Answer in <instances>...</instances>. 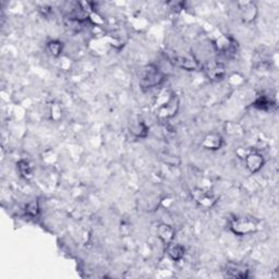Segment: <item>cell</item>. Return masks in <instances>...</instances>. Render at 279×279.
Segmentation results:
<instances>
[{
  "label": "cell",
  "mask_w": 279,
  "mask_h": 279,
  "mask_svg": "<svg viewBox=\"0 0 279 279\" xmlns=\"http://www.w3.org/2000/svg\"><path fill=\"white\" fill-rule=\"evenodd\" d=\"M180 100L172 91H161L154 104L155 114L159 119L167 120L175 117L179 110Z\"/></svg>",
  "instance_id": "1"
},
{
  "label": "cell",
  "mask_w": 279,
  "mask_h": 279,
  "mask_svg": "<svg viewBox=\"0 0 279 279\" xmlns=\"http://www.w3.org/2000/svg\"><path fill=\"white\" fill-rule=\"evenodd\" d=\"M166 81L165 73L157 66L153 64L142 68L139 73V84L142 90L147 91L151 88L160 86Z\"/></svg>",
  "instance_id": "2"
},
{
  "label": "cell",
  "mask_w": 279,
  "mask_h": 279,
  "mask_svg": "<svg viewBox=\"0 0 279 279\" xmlns=\"http://www.w3.org/2000/svg\"><path fill=\"white\" fill-rule=\"evenodd\" d=\"M258 222L252 217H237L230 224V230L237 236H247L257 230Z\"/></svg>",
  "instance_id": "3"
},
{
  "label": "cell",
  "mask_w": 279,
  "mask_h": 279,
  "mask_svg": "<svg viewBox=\"0 0 279 279\" xmlns=\"http://www.w3.org/2000/svg\"><path fill=\"white\" fill-rule=\"evenodd\" d=\"M214 46L220 55L228 58L235 57L237 55L238 49H239L238 42L230 35H221L218 38H216L214 40Z\"/></svg>",
  "instance_id": "4"
},
{
  "label": "cell",
  "mask_w": 279,
  "mask_h": 279,
  "mask_svg": "<svg viewBox=\"0 0 279 279\" xmlns=\"http://www.w3.org/2000/svg\"><path fill=\"white\" fill-rule=\"evenodd\" d=\"M204 72L206 77L213 81V82H218L221 81L226 76V67L219 61H209V63L204 67Z\"/></svg>",
  "instance_id": "5"
},
{
  "label": "cell",
  "mask_w": 279,
  "mask_h": 279,
  "mask_svg": "<svg viewBox=\"0 0 279 279\" xmlns=\"http://www.w3.org/2000/svg\"><path fill=\"white\" fill-rule=\"evenodd\" d=\"M173 64L186 71H199L202 69V66L193 55L177 56L173 59Z\"/></svg>",
  "instance_id": "6"
},
{
  "label": "cell",
  "mask_w": 279,
  "mask_h": 279,
  "mask_svg": "<svg viewBox=\"0 0 279 279\" xmlns=\"http://www.w3.org/2000/svg\"><path fill=\"white\" fill-rule=\"evenodd\" d=\"M193 200L204 208H210L215 205L217 197L208 191H204L202 189H194L191 192Z\"/></svg>",
  "instance_id": "7"
},
{
  "label": "cell",
  "mask_w": 279,
  "mask_h": 279,
  "mask_svg": "<svg viewBox=\"0 0 279 279\" xmlns=\"http://www.w3.org/2000/svg\"><path fill=\"white\" fill-rule=\"evenodd\" d=\"M244 158H246L247 168L252 174L260 172L265 164V159L263 157V155L257 152H250Z\"/></svg>",
  "instance_id": "8"
},
{
  "label": "cell",
  "mask_w": 279,
  "mask_h": 279,
  "mask_svg": "<svg viewBox=\"0 0 279 279\" xmlns=\"http://www.w3.org/2000/svg\"><path fill=\"white\" fill-rule=\"evenodd\" d=\"M225 276L229 278H239L244 279L249 277V269L240 264L228 263L225 267Z\"/></svg>",
  "instance_id": "9"
},
{
  "label": "cell",
  "mask_w": 279,
  "mask_h": 279,
  "mask_svg": "<svg viewBox=\"0 0 279 279\" xmlns=\"http://www.w3.org/2000/svg\"><path fill=\"white\" fill-rule=\"evenodd\" d=\"M241 13V18L244 22H252L254 21L257 16V7L252 2H242L238 4Z\"/></svg>",
  "instance_id": "10"
},
{
  "label": "cell",
  "mask_w": 279,
  "mask_h": 279,
  "mask_svg": "<svg viewBox=\"0 0 279 279\" xmlns=\"http://www.w3.org/2000/svg\"><path fill=\"white\" fill-rule=\"evenodd\" d=\"M222 145H224V139L218 133L207 134L202 142V147H204L205 149H209V151H217V149H220Z\"/></svg>",
  "instance_id": "11"
},
{
  "label": "cell",
  "mask_w": 279,
  "mask_h": 279,
  "mask_svg": "<svg viewBox=\"0 0 279 279\" xmlns=\"http://www.w3.org/2000/svg\"><path fill=\"white\" fill-rule=\"evenodd\" d=\"M176 231L175 229L167 224H160L157 227V236L161 240L162 243H165L166 246L169 243H172L175 239Z\"/></svg>",
  "instance_id": "12"
},
{
  "label": "cell",
  "mask_w": 279,
  "mask_h": 279,
  "mask_svg": "<svg viewBox=\"0 0 279 279\" xmlns=\"http://www.w3.org/2000/svg\"><path fill=\"white\" fill-rule=\"evenodd\" d=\"M166 251H167L168 256L172 258L173 261H176V262L182 260L183 256H185V254H186V249L183 248L181 244L175 243V242L167 244Z\"/></svg>",
  "instance_id": "13"
},
{
  "label": "cell",
  "mask_w": 279,
  "mask_h": 279,
  "mask_svg": "<svg viewBox=\"0 0 279 279\" xmlns=\"http://www.w3.org/2000/svg\"><path fill=\"white\" fill-rule=\"evenodd\" d=\"M129 132H130L135 138L144 139L148 134V127L143 121H137L135 124H132L130 128H129Z\"/></svg>",
  "instance_id": "14"
},
{
  "label": "cell",
  "mask_w": 279,
  "mask_h": 279,
  "mask_svg": "<svg viewBox=\"0 0 279 279\" xmlns=\"http://www.w3.org/2000/svg\"><path fill=\"white\" fill-rule=\"evenodd\" d=\"M274 105V100L267 97L266 95H260L253 103V106L260 110H269Z\"/></svg>",
  "instance_id": "15"
},
{
  "label": "cell",
  "mask_w": 279,
  "mask_h": 279,
  "mask_svg": "<svg viewBox=\"0 0 279 279\" xmlns=\"http://www.w3.org/2000/svg\"><path fill=\"white\" fill-rule=\"evenodd\" d=\"M64 50V43L60 42V40L53 39L48 42L47 44V51H48L52 57H59L61 52Z\"/></svg>",
  "instance_id": "16"
},
{
  "label": "cell",
  "mask_w": 279,
  "mask_h": 279,
  "mask_svg": "<svg viewBox=\"0 0 279 279\" xmlns=\"http://www.w3.org/2000/svg\"><path fill=\"white\" fill-rule=\"evenodd\" d=\"M18 169H19V173L21 174V176L23 177V178L25 179H31L32 176H33V168L31 166L30 162L28 160H20L18 164Z\"/></svg>",
  "instance_id": "17"
},
{
  "label": "cell",
  "mask_w": 279,
  "mask_h": 279,
  "mask_svg": "<svg viewBox=\"0 0 279 279\" xmlns=\"http://www.w3.org/2000/svg\"><path fill=\"white\" fill-rule=\"evenodd\" d=\"M25 214L30 217H36L39 214V204L37 200H33L26 204Z\"/></svg>",
  "instance_id": "18"
},
{
  "label": "cell",
  "mask_w": 279,
  "mask_h": 279,
  "mask_svg": "<svg viewBox=\"0 0 279 279\" xmlns=\"http://www.w3.org/2000/svg\"><path fill=\"white\" fill-rule=\"evenodd\" d=\"M161 159L164 160L165 164L167 165H170V166H179L180 165V158L178 157V156H174V155H170L168 153H164L161 154Z\"/></svg>",
  "instance_id": "19"
}]
</instances>
